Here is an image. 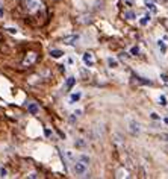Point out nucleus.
Segmentation results:
<instances>
[{
	"mask_svg": "<svg viewBox=\"0 0 168 179\" xmlns=\"http://www.w3.org/2000/svg\"><path fill=\"white\" fill-rule=\"evenodd\" d=\"M65 158H67L70 163H74V161H76V155H74V152H73V150H70V149L65 150Z\"/></svg>",
	"mask_w": 168,
	"mask_h": 179,
	"instance_id": "nucleus-13",
	"label": "nucleus"
},
{
	"mask_svg": "<svg viewBox=\"0 0 168 179\" xmlns=\"http://www.w3.org/2000/svg\"><path fill=\"white\" fill-rule=\"evenodd\" d=\"M73 172H74V175L83 176V175L86 173V164H83L82 161H74V164H73Z\"/></svg>",
	"mask_w": 168,
	"mask_h": 179,
	"instance_id": "nucleus-3",
	"label": "nucleus"
},
{
	"mask_svg": "<svg viewBox=\"0 0 168 179\" xmlns=\"http://www.w3.org/2000/svg\"><path fill=\"white\" fill-rule=\"evenodd\" d=\"M150 117H152L153 120H161V117L157 115V112H152V114H150Z\"/></svg>",
	"mask_w": 168,
	"mask_h": 179,
	"instance_id": "nucleus-24",
	"label": "nucleus"
},
{
	"mask_svg": "<svg viewBox=\"0 0 168 179\" xmlns=\"http://www.w3.org/2000/svg\"><path fill=\"white\" fill-rule=\"evenodd\" d=\"M164 123H165V125L168 126V117H165V119H164Z\"/></svg>",
	"mask_w": 168,
	"mask_h": 179,
	"instance_id": "nucleus-32",
	"label": "nucleus"
},
{
	"mask_svg": "<svg viewBox=\"0 0 168 179\" xmlns=\"http://www.w3.org/2000/svg\"><path fill=\"white\" fill-rule=\"evenodd\" d=\"M123 2L127 5V6H132V5H133V0H123Z\"/></svg>",
	"mask_w": 168,
	"mask_h": 179,
	"instance_id": "nucleus-28",
	"label": "nucleus"
},
{
	"mask_svg": "<svg viewBox=\"0 0 168 179\" xmlns=\"http://www.w3.org/2000/svg\"><path fill=\"white\" fill-rule=\"evenodd\" d=\"M27 178H38V173L32 172V173H29V175H27Z\"/></svg>",
	"mask_w": 168,
	"mask_h": 179,
	"instance_id": "nucleus-27",
	"label": "nucleus"
},
{
	"mask_svg": "<svg viewBox=\"0 0 168 179\" xmlns=\"http://www.w3.org/2000/svg\"><path fill=\"white\" fill-rule=\"evenodd\" d=\"M79 40H80V35L79 34H71V35H67L62 38V43L65 44V46H76V43H77Z\"/></svg>",
	"mask_w": 168,
	"mask_h": 179,
	"instance_id": "nucleus-4",
	"label": "nucleus"
},
{
	"mask_svg": "<svg viewBox=\"0 0 168 179\" xmlns=\"http://www.w3.org/2000/svg\"><path fill=\"white\" fill-rule=\"evenodd\" d=\"M27 111H29L32 115H36V114L40 112V106H38L35 102H30V103H27Z\"/></svg>",
	"mask_w": 168,
	"mask_h": 179,
	"instance_id": "nucleus-8",
	"label": "nucleus"
},
{
	"mask_svg": "<svg viewBox=\"0 0 168 179\" xmlns=\"http://www.w3.org/2000/svg\"><path fill=\"white\" fill-rule=\"evenodd\" d=\"M73 114H74V115H76V117H80V115H82V114H83V109H80V108H79V109H76V111H74V112H73Z\"/></svg>",
	"mask_w": 168,
	"mask_h": 179,
	"instance_id": "nucleus-23",
	"label": "nucleus"
},
{
	"mask_svg": "<svg viewBox=\"0 0 168 179\" xmlns=\"http://www.w3.org/2000/svg\"><path fill=\"white\" fill-rule=\"evenodd\" d=\"M35 61H36V53H35V52H29V53L26 55V58L23 59V65H24V67H30Z\"/></svg>",
	"mask_w": 168,
	"mask_h": 179,
	"instance_id": "nucleus-6",
	"label": "nucleus"
},
{
	"mask_svg": "<svg viewBox=\"0 0 168 179\" xmlns=\"http://www.w3.org/2000/svg\"><path fill=\"white\" fill-rule=\"evenodd\" d=\"M161 79H162V82L168 84V76H167V74H164V73H162V74H161Z\"/></svg>",
	"mask_w": 168,
	"mask_h": 179,
	"instance_id": "nucleus-25",
	"label": "nucleus"
},
{
	"mask_svg": "<svg viewBox=\"0 0 168 179\" xmlns=\"http://www.w3.org/2000/svg\"><path fill=\"white\" fill-rule=\"evenodd\" d=\"M117 178H129V173H127V170H123V168H120L118 172H117V175H115Z\"/></svg>",
	"mask_w": 168,
	"mask_h": 179,
	"instance_id": "nucleus-16",
	"label": "nucleus"
},
{
	"mask_svg": "<svg viewBox=\"0 0 168 179\" xmlns=\"http://www.w3.org/2000/svg\"><path fill=\"white\" fill-rule=\"evenodd\" d=\"M6 32L11 34V35H17V34H18V29L14 27V26H8V27H6Z\"/></svg>",
	"mask_w": 168,
	"mask_h": 179,
	"instance_id": "nucleus-19",
	"label": "nucleus"
},
{
	"mask_svg": "<svg viewBox=\"0 0 168 179\" xmlns=\"http://www.w3.org/2000/svg\"><path fill=\"white\" fill-rule=\"evenodd\" d=\"M123 17L126 20H135V18H136V12L135 11H126L123 14Z\"/></svg>",
	"mask_w": 168,
	"mask_h": 179,
	"instance_id": "nucleus-15",
	"label": "nucleus"
},
{
	"mask_svg": "<svg viewBox=\"0 0 168 179\" xmlns=\"http://www.w3.org/2000/svg\"><path fill=\"white\" fill-rule=\"evenodd\" d=\"M157 103H159V105H162V106H165V105L168 103V102H167V97H165L164 94H161L159 97H157Z\"/></svg>",
	"mask_w": 168,
	"mask_h": 179,
	"instance_id": "nucleus-18",
	"label": "nucleus"
},
{
	"mask_svg": "<svg viewBox=\"0 0 168 179\" xmlns=\"http://www.w3.org/2000/svg\"><path fill=\"white\" fill-rule=\"evenodd\" d=\"M106 62H108V67H109V68H118V67H120V62L115 59V58H112V56H108Z\"/></svg>",
	"mask_w": 168,
	"mask_h": 179,
	"instance_id": "nucleus-10",
	"label": "nucleus"
},
{
	"mask_svg": "<svg viewBox=\"0 0 168 179\" xmlns=\"http://www.w3.org/2000/svg\"><path fill=\"white\" fill-rule=\"evenodd\" d=\"M129 53H130L132 56H138V55H139V47H138V46H133V47L130 49Z\"/></svg>",
	"mask_w": 168,
	"mask_h": 179,
	"instance_id": "nucleus-20",
	"label": "nucleus"
},
{
	"mask_svg": "<svg viewBox=\"0 0 168 179\" xmlns=\"http://www.w3.org/2000/svg\"><path fill=\"white\" fill-rule=\"evenodd\" d=\"M50 56H52V58H55V59H59V58H62V56H64V52H62V50H59V49H52V50H50Z\"/></svg>",
	"mask_w": 168,
	"mask_h": 179,
	"instance_id": "nucleus-12",
	"label": "nucleus"
},
{
	"mask_svg": "<svg viewBox=\"0 0 168 179\" xmlns=\"http://www.w3.org/2000/svg\"><path fill=\"white\" fill-rule=\"evenodd\" d=\"M79 161H82V163H83V164H86V166H88V164H90V156L88 155H85V153H82V155L79 156Z\"/></svg>",
	"mask_w": 168,
	"mask_h": 179,
	"instance_id": "nucleus-17",
	"label": "nucleus"
},
{
	"mask_svg": "<svg viewBox=\"0 0 168 179\" xmlns=\"http://www.w3.org/2000/svg\"><path fill=\"white\" fill-rule=\"evenodd\" d=\"M150 20H152V14H150V12H146V14L139 18V24H141V26H146V24L150 23Z\"/></svg>",
	"mask_w": 168,
	"mask_h": 179,
	"instance_id": "nucleus-11",
	"label": "nucleus"
},
{
	"mask_svg": "<svg viewBox=\"0 0 168 179\" xmlns=\"http://www.w3.org/2000/svg\"><path fill=\"white\" fill-rule=\"evenodd\" d=\"M156 46H157V49L161 50V53H162V55H165V52H167V46H165V43H164L162 40H157Z\"/></svg>",
	"mask_w": 168,
	"mask_h": 179,
	"instance_id": "nucleus-14",
	"label": "nucleus"
},
{
	"mask_svg": "<svg viewBox=\"0 0 168 179\" xmlns=\"http://www.w3.org/2000/svg\"><path fill=\"white\" fill-rule=\"evenodd\" d=\"M80 97H82V93H80V91H76V93H73V94L68 97V103H70V105L76 103V102H79V100H80Z\"/></svg>",
	"mask_w": 168,
	"mask_h": 179,
	"instance_id": "nucleus-9",
	"label": "nucleus"
},
{
	"mask_svg": "<svg viewBox=\"0 0 168 179\" xmlns=\"http://www.w3.org/2000/svg\"><path fill=\"white\" fill-rule=\"evenodd\" d=\"M24 6L27 12H36L41 9V2L40 0H24Z\"/></svg>",
	"mask_w": 168,
	"mask_h": 179,
	"instance_id": "nucleus-2",
	"label": "nucleus"
},
{
	"mask_svg": "<svg viewBox=\"0 0 168 179\" xmlns=\"http://www.w3.org/2000/svg\"><path fill=\"white\" fill-rule=\"evenodd\" d=\"M146 6H147V8H148V9H150L152 12H157L156 6H155V5H153L152 2H146Z\"/></svg>",
	"mask_w": 168,
	"mask_h": 179,
	"instance_id": "nucleus-21",
	"label": "nucleus"
},
{
	"mask_svg": "<svg viewBox=\"0 0 168 179\" xmlns=\"http://www.w3.org/2000/svg\"><path fill=\"white\" fill-rule=\"evenodd\" d=\"M82 61H83V64H85L86 67H92V65L96 64V58H94L92 52H85V53L82 55Z\"/></svg>",
	"mask_w": 168,
	"mask_h": 179,
	"instance_id": "nucleus-5",
	"label": "nucleus"
},
{
	"mask_svg": "<svg viewBox=\"0 0 168 179\" xmlns=\"http://www.w3.org/2000/svg\"><path fill=\"white\" fill-rule=\"evenodd\" d=\"M127 129L132 135H139L141 134V125L133 119H129L127 120Z\"/></svg>",
	"mask_w": 168,
	"mask_h": 179,
	"instance_id": "nucleus-1",
	"label": "nucleus"
},
{
	"mask_svg": "<svg viewBox=\"0 0 168 179\" xmlns=\"http://www.w3.org/2000/svg\"><path fill=\"white\" fill-rule=\"evenodd\" d=\"M161 137H162L161 140H164V141H168V135H167V134H162Z\"/></svg>",
	"mask_w": 168,
	"mask_h": 179,
	"instance_id": "nucleus-30",
	"label": "nucleus"
},
{
	"mask_svg": "<svg viewBox=\"0 0 168 179\" xmlns=\"http://www.w3.org/2000/svg\"><path fill=\"white\" fill-rule=\"evenodd\" d=\"M3 17V6H2V3H0V18Z\"/></svg>",
	"mask_w": 168,
	"mask_h": 179,
	"instance_id": "nucleus-31",
	"label": "nucleus"
},
{
	"mask_svg": "<svg viewBox=\"0 0 168 179\" xmlns=\"http://www.w3.org/2000/svg\"><path fill=\"white\" fill-rule=\"evenodd\" d=\"M8 176V170L5 167H0V178H6Z\"/></svg>",
	"mask_w": 168,
	"mask_h": 179,
	"instance_id": "nucleus-22",
	"label": "nucleus"
},
{
	"mask_svg": "<svg viewBox=\"0 0 168 179\" xmlns=\"http://www.w3.org/2000/svg\"><path fill=\"white\" fill-rule=\"evenodd\" d=\"M76 146L82 147V146H85V141H83V140H77V141H76Z\"/></svg>",
	"mask_w": 168,
	"mask_h": 179,
	"instance_id": "nucleus-26",
	"label": "nucleus"
},
{
	"mask_svg": "<svg viewBox=\"0 0 168 179\" xmlns=\"http://www.w3.org/2000/svg\"><path fill=\"white\" fill-rule=\"evenodd\" d=\"M74 85H76V78L74 76H68L67 81H65V85H64V90H71Z\"/></svg>",
	"mask_w": 168,
	"mask_h": 179,
	"instance_id": "nucleus-7",
	"label": "nucleus"
},
{
	"mask_svg": "<svg viewBox=\"0 0 168 179\" xmlns=\"http://www.w3.org/2000/svg\"><path fill=\"white\" fill-rule=\"evenodd\" d=\"M45 137H52V131H50L49 128L45 129Z\"/></svg>",
	"mask_w": 168,
	"mask_h": 179,
	"instance_id": "nucleus-29",
	"label": "nucleus"
}]
</instances>
